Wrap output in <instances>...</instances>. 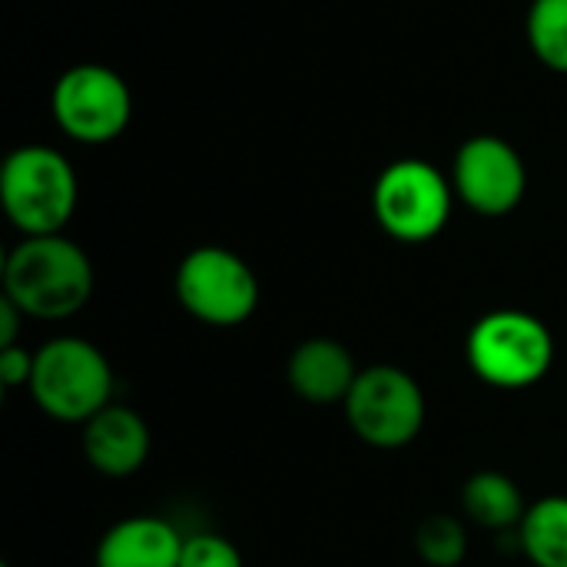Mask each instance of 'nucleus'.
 <instances>
[{"label":"nucleus","mask_w":567,"mask_h":567,"mask_svg":"<svg viewBox=\"0 0 567 567\" xmlns=\"http://www.w3.org/2000/svg\"><path fill=\"white\" fill-rule=\"evenodd\" d=\"M3 296L40 322H63L76 316L93 296L90 256L56 236H23L3 262Z\"/></svg>","instance_id":"1"},{"label":"nucleus","mask_w":567,"mask_h":567,"mask_svg":"<svg viewBox=\"0 0 567 567\" xmlns=\"http://www.w3.org/2000/svg\"><path fill=\"white\" fill-rule=\"evenodd\" d=\"M80 183L70 159L43 143L17 146L0 166V203L23 236H56L73 219Z\"/></svg>","instance_id":"2"},{"label":"nucleus","mask_w":567,"mask_h":567,"mask_svg":"<svg viewBox=\"0 0 567 567\" xmlns=\"http://www.w3.org/2000/svg\"><path fill=\"white\" fill-rule=\"evenodd\" d=\"M465 359L485 385L522 392L551 372L555 336L525 309H495L472 326L465 339Z\"/></svg>","instance_id":"3"},{"label":"nucleus","mask_w":567,"mask_h":567,"mask_svg":"<svg viewBox=\"0 0 567 567\" xmlns=\"http://www.w3.org/2000/svg\"><path fill=\"white\" fill-rule=\"evenodd\" d=\"M27 389L43 415L83 425L113 402V369L93 342L60 336L33 352V375Z\"/></svg>","instance_id":"4"},{"label":"nucleus","mask_w":567,"mask_h":567,"mask_svg":"<svg viewBox=\"0 0 567 567\" xmlns=\"http://www.w3.org/2000/svg\"><path fill=\"white\" fill-rule=\"evenodd\" d=\"M452 179L425 159L389 163L372 186V216L395 243H429L452 219Z\"/></svg>","instance_id":"5"},{"label":"nucleus","mask_w":567,"mask_h":567,"mask_svg":"<svg viewBox=\"0 0 567 567\" xmlns=\"http://www.w3.org/2000/svg\"><path fill=\"white\" fill-rule=\"evenodd\" d=\"M179 306L203 326L233 329L259 309V279L243 256L223 246H199L183 256L173 279Z\"/></svg>","instance_id":"6"},{"label":"nucleus","mask_w":567,"mask_h":567,"mask_svg":"<svg viewBox=\"0 0 567 567\" xmlns=\"http://www.w3.org/2000/svg\"><path fill=\"white\" fill-rule=\"evenodd\" d=\"M342 405L355 439L382 452L412 445L425 429V392L399 365L362 369Z\"/></svg>","instance_id":"7"},{"label":"nucleus","mask_w":567,"mask_h":567,"mask_svg":"<svg viewBox=\"0 0 567 567\" xmlns=\"http://www.w3.org/2000/svg\"><path fill=\"white\" fill-rule=\"evenodd\" d=\"M56 126L86 146L116 140L133 120V93L126 80L103 63H76L63 70L50 93Z\"/></svg>","instance_id":"8"},{"label":"nucleus","mask_w":567,"mask_h":567,"mask_svg":"<svg viewBox=\"0 0 567 567\" xmlns=\"http://www.w3.org/2000/svg\"><path fill=\"white\" fill-rule=\"evenodd\" d=\"M452 189L472 213L498 219L522 206L528 193V169L508 140L482 133L458 146L452 163Z\"/></svg>","instance_id":"9"},{"label":"nucleus","mask_w":567,"mask_h":567,"mask_svg":"<svg viewBox=\"0 0 567 567\" xmlns=\"http://www.w3.org/2000/svg\"><path fill=\"white\" fill-rule=\"evenodd\" d=\"M86 462L106 478H130L150 458V429L140 412L130 405L110 402L90 422H83L80 435Z\"/></svg>","instance_id":"10"},{"label":"nucleus","mask_w":567,"mask_h":567,"mask_svg":"<svg viewBox=\"0 0 567 567\" xmlns=\"http://www.w3.org/2000/svg\"><path fill=\"white\" fill-rule=\"evenodd\" d=\"M362 369H355L352 352L336 339H306L292 349L286 365L289 389L309 405L346 402Z\"/></svg>","instance_id":"11"},{"label":"nucleus","mask_w":567,"mask_h":567,"mask_svg":"<svg viewBox=\"0 0 567 567\" xmlns=\"http://www.w3.org/2000/svg\"><path fill=\"white\" fill-rule=\"evenodd\" d=\"M183 535L156 518V515H133L106 528L96 545V567H179Z\"/></svg>","instance_id":"12"},{"label":"nucleus","mask_w":567,"mask_h":567,"mask_svg":"<svg viewBox=\"0 0 567 567\" xmlns=\"http://www.w3.org/2000/svg\"><path fill=\"white\" fill-rule=\"evenodd\" d=\"M462 508L478 528H488V532H508V528L518 532L528 512L522 488L502 472L472 475L462 488Z\"/></svg>","instance_id":"13"},{"label":"nucleus","mask_w":567,"mask_h":567,"mask_svg":"<svg viewBox=\"0 0 567 567\" xmlns=\"http://www.w3.org/2000/svg\"><path fill=\"white\" fill-rule=\"evenodd\" d=\"M518 545L535 567H567V495L528 505L518 525Z\"/></svg>","instance_id":"14"},{"label":"nucleus","mask_w":567,"mask_h":567,"mask_svg":"<svg viewBox=\"0 0 567 567\" xmlns=\"http://www.w3.org/2000/svg\"><path fill=\"white\" fill-rule=\"evenodd\" d=\"M525 33L532 53L548 70L567 73V0H532Z\"/></svg>","instance_id":"15"},{"label":"nucleus","mask_w":567,"mask_h":567,"mask_svg":"<svg viewBox=\"0 0 567 567\" xmlns=\"http://www.w3.org/2000/svg\"><path fill=\"white\" fill-rule=\"evenodd\" d=\"M415 551L429 567H458L468 555V538L458 518L432 515L415 528Z\"/></svg>","instance_id":"16"},{"label":"nucleus","mask_w":567,"mask_h":567,"mask_svg":"<svg viewBox=\"0 0 567 567\" xmlns=\"http://www.w3.org/2000/svg\"><path fill=\"white\" fill-rule=\"evenodd\" d=\"M179 567H243V555L229 538L203 532L183 542Z\"/></svg>","instance_id":"17"},{"label":"nucleus","mask_w":567,"mask_h":567,"mask_svg":"<svg viewBox=\"0 0 567 567\" xmlns=\"http://www.w3.org/2000/svg\"><path fill=\"white\" fill-rule=\"evenodd\" d=\"M30 375H33V352L30 349H23L20 342L0 349V379H3V389H27L30 385Z\"/></svg>","instance_id":"18"},{"label":"nucleus","mask_w":567,"mask_h":567,"mask_svg":"<svg viewBox=\"0 0 567 567\" xmlns=\"http://www.w3.org/2000/svg\"><path fill=\"white\" fill-rule=\"evenodd\" d=\"M27 316L3 296L0 299V349H7V346H17V339H20V322H23Z\"/></svg>","instance_id":"19"}]
</instances>
